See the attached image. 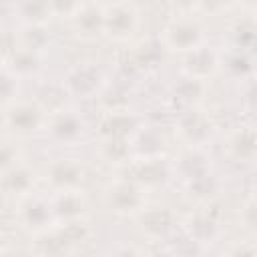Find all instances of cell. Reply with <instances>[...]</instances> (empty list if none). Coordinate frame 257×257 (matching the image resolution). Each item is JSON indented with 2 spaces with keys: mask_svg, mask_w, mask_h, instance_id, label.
I'll use <instances>...</instances> for the list:
<instances>
[{
  "mask_svg": "<svg viewBox=\"0 0 257 257\" xmlns=\"http://www.w3.org/2000/svg\"><path fill=\"white\" fill-rule=\"evenodd\" d=\"M46 126V137L60 145V147H72L80 143L86 135V124L84 118L76 110H58L44 122Z\"/></svg>",
  "mask_w": 257,
  "mask_h": 257,
  "instance_id": "7a4b0ae2",
  "label": "cell"
},
{
  "mask_svg": "<svg viewBox=\"0 0 257 257\" xmlns=\"http://www.w3.org/2000/svg\"><path fill=\"white\" fill-rule=\"evenodd\" d=\"M179 173L185 177V181H187V183H191V181H195V179L203 177L205 173H209L207 157L199 151V147H197L195 151L187 153V155L181 159V163H179Z\"/></svg>",
  "mask_w": 257,
  "mask_h": 257,
  "instance_id": "ac0fdd59",
  "label": "cell"
},
{
  "mask_svg": "<svg viewBox=\"0 0 257 257\" xmlns=\"http://www.w3.org/2000/svg\"><path fill=\"white\" fill-rule=\"evenodd\" d=\"M74 30L84 40H92L104 34V10L92 4H82V8L70 18Z\"/></svg>",
  "mask_w": 257,
  "mask_h": 257,
  "instance_id": "30bf717a",
  "label": "cell"
},
{
  "mask_svg": "<svg viewBox=\"0 0 257 257\" xmlns=\"http://www.w3.org/2000/svg\"><path fill=\"white\" fill-rule=\"evenodd\" d=\"M18 159V151L10 143H0V175H4L8 169H12Z\"/></svg>",
  "mask_w": 257,
  "mask_h": 257,
  "instance_id": "603a6c76",
  "label": "cell"
},
{
  "mask_svg": "<svg viewBox=\"0 0 257 257\" xmlns=\"http://www.w3.org/2000/svg\"><path fill=\"white\" fill-rule=\"evenodd\" d=\"M4 56H6V48H4V44L0 42V68H2V62H4Z\"/></svg>",
  "mask_w": 257,
  "mask_h": 257,
  "instance_id": "484cf974",
  "label": "cell"
},
{
  "mask_svg": "<svg viewBox=\"0 0 257 257\" xmlns=\"http://www.w3.org/2000/svg\"><path fill=\"white\" fill-rule=\"evenodd\" d=\"M108 205L116 211V213H135L143 207L145 197H143V189L137 183L131 181H116L108 193H106Z\"/></svg>",
  "mask_w": 257,
  "mask_h": 257,
  "instance_id": "9c48e42d",
  "label": "cell"
},
{
  "mask_svg": "<svg viewBox=\"0 0 257 257\" xmlns=\"http://www.w3.org/2000/svg\"><path fill=\"white\" fill-rule=\"evenodd\" d=\"M219 58L221 56L217 54V50L201 44L199 48L187 52L185 62H183L185 76L195 78V80H205L207 76H211L219 68Z\"/></svg>",
  "mask_w": 257,
  "mask_h": 257,
  "instance_id": "ba28073f",
  "label": "cell"
},
{
  "mask_svg": "<svg viewBox=\"0 0 257 257\" xmlns=\"http://www.w3.org/2000/svg\"><path fill=\"white\" fill-rule=\"evenodd\" d=\"M50 205H52V213H54V219L56 223L58 221H64V223H72L76 219H80L84 215V199L82 195L76 191H56V195L50 199Z\"/></svg>",
  "mask_w": 257,
  "mask_h": 257,
  "instance_id": "8fae6325",
  "label": "cell"
},
{
  "mask_svg": "<svg viewBox=\"0 0 257 257\" xmlns=\"http://www.w3.org/2000/svg\"><path fill=\"white\" fill-rule=\"evenodd\" d=\"M46 179L56 191H76L82 185L84 171L76 159H58L48 167Z\"/></svg>",
  "mask_w": 257,
  "mask_h": 257,
  "instance_id": "52a82bcc",
  "label": "cell"
},
{
  "mask_svg": "<svg viewBox=\"0 0 257 257\" xmlns=\"http://www.w3.org/2000/svg\"><path fill=\"white\" fill-rule=\"evenodd\" d=\"M163 44L169 50L191 52L205 44V28L197 18L179 16L171 20L163 30Z\"/></svg>",
  "mask_w": 257,
  "mask_h": 257,
  "instance_id": "6da1fadb",
  "label": "cell"
},
{
  "mask_svg": "<svg viewBox=\"0 0 257 257\" xmlns=\"http://www.w3.org/2000/svg\"><path fill=\"white\" fill-rule=\"evenodd\" d=\"M18 82L20 78H16L8 68H0V106L14 102L18 94Z\"/></svg>",
  "mask_w": 257,
  "mask_h": 257,
  "instance_id": "ffe728a7",
  "label": "cell"
},
{
  "mask_svg": "<svg viewBox=\"0 0 257 257\" xmlns=\"http://www.w3.org/2000/svg\"><path fill=\"white\" fill-rule=\"evenodd\" d=\"M141 225L151 235H167L171 231V215L165 209H153L141 217Z\"/></svg>",
  "mask_w": 257,
  "mask_h": 257,
  "instance_id": "d6986e66",
  "label": "cell"
},
{
  "mask_svg": "<svg viewBox=\"0 0 257 257\" xmlns=\"http://www.w3.org/2000/svg\"><path fill=\"white\" fill-rule=\"evenodd\" d=\"M201 2H203V0H171V4H173L175 8H179V10H183V12H189V10L197 8Z\"/></svg>",
  "mask_w": 257,
  "mask_h": 257,
  "instance_id": "cb8c5ba5",
  "label": "cell"
},
{
  "mask_svg": "<svg viewBox=\"0 0 257 257\" xmlns=\"http://www.w3.org/2000/svg\"><path fill=\"white\" fill-rule=\"evenodd\" d=\"M255 42V28L251 22H241L237 24V28L233 30V50H243V52H251Z\"/></svg>",
  "mask_w": 257,
  "mask_h": 257,
  "instance_id": "44dd1931",
  "label": "cell"
},
{
  "mask_svg": "<svg viewBox=\"0 0 257 257\" xmlns=\"http://www.w3.org/2000/svg\"><path fill=\"white\" fill-rule=\"evenodd\" d=\"M104 84V72L96 62H78L64 78V90L74 98H90Z\"/></svg>",
  "mask_w": 257,
  "mask_h": 257,
  "instance_id": "3957f363",
  "label": "cell"
},
{
  "mask_svg": "<svg viewBox=\"0 0 257 257\" xmlns=\"http://www.w3.org/2000/svg\"><path fill=\"white\" fill-rule=\"evenodd\" d=\"M0 187L6 191V195H22L26 197L30 189L34 187V175L22 165H14L4 175H0Z\"/></svg>",
  "mask_w": 257,
  "mask_h": 257,
  "instance_id": "2e32d148",
  "label": "cell"
},
{
  "mask_svg": "<svg viewBox=\"0 0 257 257\" xmlns=\"http://www.w3.org/2000/svg\"><path fill=\"white\" fill-rule=\"evenodd\" d=\"M50 8H52V16L72 18L82 8V0H50Z\"/></svg>",
  "mask_w": 257,
  "mask_h": 257,
  "instance_id": "7402d4cb",
  "label": "cell"
},
{
  "mask_svg": "<svg viewBox=\"0 0 257 257\" xmlns=\"http://www.w3.org/2000/svg\"><path fill=\"white\" fill-rule=\"evenodd\" d=\"M205 2L211 4V6H229V4H233L237 0H205Z\"/></svg>",
  "mask_w": 257,
  "mask_h": 257,
  "instance_id": "d4e9b609",
  "label": "cell"
},
{
  "mask_svg": "<svg viewBox=\"0 0 257 257\" xmlns=\"http://www.w3.org/2000/svg\"><path fill=\"white\" fill-rule=\"evenodd\" d=\"M14 12L24 26H44L52 16L50 0H18Z\"/></svg>",
  "mask_w": 257,
  "mask_h": 257,
  "instance_id": "4fadbf2b",
  "label": "cell"
},
{
  "mask_svg": "<svg viewBox=\"0 0 257 257\" xmlns=\"http://www.w3.org/2000/svg\"><path fill=\"white\" fill-rule=\"evenodd\" d=\"M44 122H46V118H44L42 108L32 102L12 104L6 112V126L18 137L34 135L36 131H40V126Z\"/></svg>",
  "mask_w": 257,
  "mask_h": 257,
  "instance_id": "5b68a950",
  "label": "cell"
},
{
  "mask_svg": "<svg viewBox=\"0 0 257 257\" xmlns=\"http://www.w3.org/2000/svg\"><path fill=\"white\" fill-rule=\"evenodd\" d=\"M137 24H139L137 10L126 2H118L104 10V34L114 40L131 38Z\"/></svg>",
  "mask_w": 257,
  "mask_h": 257,
  "instance_id": "8992f818",
  "label": "cell"
},
{
  "mask_svg": "<svg viewBox=\"0 0 257 257\" xmlns=\"http://www.w3.org/2000/svg\"><path fill=\"white\" fill-rule=\"evenodd\" d=\"M219 66H223V70L231 76V78H245L253 72V60H251V52H243V50H231L227 54V58H219Z\"/></svg>",
  "mask_w": 257,
  "mask_h": 257,
  "instance_id": "e0dca14e",
  "label": "cell"
},
{
  "mask_svg": "<svg viewBox=\"0 0 257 257\" xmlns=\"http://www.w3.org/2000/svg\"><path fill=\"white\" fill-rule=\"evenodd\" d=\"M18 219L20 225L34 235H42L46 233L54 223V213H52V205L50 199H42V197H28L22 201L20 211H18Z\"/></svg>",
  "mask_w": 257,
  "mask_h": 257,
  "instance_id": "277c9868",
  "label": "cell"
},
{
  "mask_svg": "<svg viewBox=\"0 0 257 257\" xmlns=\"http://www.w3.org/2000/svg\"><path fill=\"white\" fill-rule=\"evenodd\" d=\"M179 131L183 133V137H185L189 143H193V147H201V145L211 137V124H209V120H207L205 116H201V114H199L197 110H193V108L185 110Z\"/></svg>",
  "mask_w": 257,
  "mask_h": 257,
  "instance_id": "9a60e30c",
  "label": "cell"
},
{
  "mask_svg": "<svg viewBox=\"0 0 257 257\" xmlns=\"http://www.w3.org/2000/svg\"><path fill=\"white\" fill-rule=\"evenodd\" d=\"M229 155L237 163H247L251 165L257 155V145H255V131L253 126H239L237 131L231 133L227 141Z\"/></svg>",
  "mask_w": 257,
  "mask_h": 257,
  "instance_id": "7c38bea8",
  "label": "cell"
},
{
  "mask_svg": "<svg viewBox=\"0 0 257 257\" xmlns=\"http://www.w3.org/2000/svg\"><path fill=\"white\" fill-rule=\"evenodd\" d=\"M8 70L16 76V78H28V76H36L42 70V56L36 50L30 48H22L18 46L10 58Z\"/></svg>",
  "mask_w": 257,
  "mask_h": 257,
  "instance_id": "5bb4252c",
  "label": "cell"
}]
</instances>
